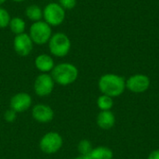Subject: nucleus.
I'll use <instances>...</instances> for the list:
<instances>
[{
	"label": "nucleus",
	"mask_w": 159,
	"mask_h": 159,
	"mask_svg": "<svg viewBox=\"0 0 159 159\" xmlns=\"http://www.w3.org/2000/svg\"><path fill=\"white\" fill-rule=\"evenodd\" d=\"M98 85L102 94L112 98L120 96L126 89L124 77L115 74H105L102 75Z\"/></svg>",
	"instance_id": "1"
},
{
	"label": "nucleus",
	"mask_w": 159,
	"mask_h": 159,
	"mask_svg": "<svg viewBox=\"0 0 159 159\" xmlns=\"http://www.w3.org/2000/svg\"><path fill=\"white\" fill-rule=\"evenodd\" d=\"M50 75L55 84L61 86H69L76 81L78 77V69L70 62H61L54 66Z\"/></svg>",
	"instance_id": "2"
},
{
	"label": "nucleus",
	"mask_w": 159,
	"mask_h": 159,
	"mask_svg": "<svg viewBox=\"0 0 159 159\" xmlns=\"http://www.w3.org/2000/svg\"><path fill=\"white\" fill-rule=\"evenodd\" d=\"M48 49L52 56L58 58L65 57L71 49V40L64 33H56L52 34L48 43Z\"/></svg>",
	"instance_id": "3"
},
{
	"label": "nucleus",
	"mask_w": 159,
	"mask_h": 159,
	"mask_svg": "<svg viewBox=\"0 0 159 159\" xmlns=\"http://www.w3.org/2000/svg\"><path fill=\"white\" fill-rule=\"evenodd\" d=\"M29 35L34 44L43 46L48 43L50 37L52 36L51 26L48 24L45 20H38L33 22L30 26Z\"/></svg>",
	"instance_id": "4"
},
{
	"label": "nucleus",
	"mask_w": 159,
	"mask_h": 159,
	"mask_svg": "<svg viewBox=\"0 0 159 159\" xmlns=\"http://www.w3.org/2000/svg\"><path fill=\"white\" fill-rule=\"evenodd\" d=\"M65 11L59 3L50 2L43 8V19L51 27L59 26L65 20Z\"/></svg>",
	"instance_id": "5"
},
{
	"label": "nucleus",
	"mask_w": 159,
	"mask_h": 159,
	"mask_svg": "<svg viewBox=\"0 0 159 159\" xmlns=\"http://www.w3.org/2000/svg\"><path fill=\"white\" fill-rule=\"evenodd\" d=\"M62 137L60 133L56 131L46 133L39 142V147L41 151L47 155H53L58 153L62 147Z\"/></svg>",
	"instance_id": "6"
},
{
	"label": "nucleus",
	"mask_w": 159,
	"mask_h": 159,
	"mask_svg": "<svg viewBox=\"0 0 159 159\" xmlns=\"http://www.w3.org/2000/svg\"><path fill=\"white\" fill-rule=\"evenodd\" d=\"M55 82L50 74H40L34 82V93L39 97H47L53 92Z\"/></svg>",
	"instance_id": "7"
},
{
	"label": "nucleus",
	"mask_w": 159,
	"mask_h": 159,
	"mask_svg": "<svg viewBox=\"0 0 159 159\" xmlns=\"http://www.w3.org/2000/svg\"><path fill=\"white\" fill-rule=\"evenodd\" d=\"M13 48L19 56L26 57L30 55L34 48V42L32 41L29 34L22 33L15 35L13 39Z\"/></svg>",
	"instance_id": "8"
},
{
	"label": "nucleus",
	"mask_w": 159,
	"mask_h": 159,
	"mask_svg": "<svg viewBox=\"0 0 159 159\" xmlns=\"http://www.w3.org/2000/svg\"><path fill=\"white\" fill-rule=\"evenodd\" d=\"M150 86V79L147 75L137 74L131 75L126 81V88L134 93L145 92Z\"/></svg>",
	"instance_id": "9"
},
{
	"label": "nucleus",
	"mask_w": 159,
	"mask_h": 159,
	"mask_svg": "<svg viewBox=\"0 0 159 159\" xmlns=\"http://www.w3.org/2000/svg\"><path fill=\"white\" fill-rule=\"evenodd\" d=\"M32 116L36 122L41 123V124H47V123H49L53 120L54 111L48 104L38 103L33 107Z\"/></svg>",
	"instance_id": "10"
},
{
	"label": "nucleus",
	"mask_w": 159,
	"mask_h": 159,
	"mask_svg": "<svg viewBox=\"0 0 159 159\" xmlns=\"http://www.w3.org/2000/svg\"><path fill=\"white\" fill-rule=\"evenodd\" d=\"M32 97L27 92H19L13 95L10 99V109L17 114L27 111L32 105Z\"/></svg>",
	"instance_id": "11"
},
{
	"label": "nucleus",
	"mask_w": 159,
	"mask_h": 159,
	"mask_svg": "<svg viewBox=\"0 0 159 159\" xmlns=\"http://www.w3.org/2000/svg\"><path fill=\"white\" fill-rule=\"evenodd\" d=\"M34 66L42 74H48L53 70L55 63L51 55L43 53L34 59Z\"/></svg>",
	"instance_id": "12"
},
{
	"label": "nucleus",
	"mask_w": 159,
	"mask_h": 159,
	"mask_svg": "<svg viewBox=\"0 0 159 159\" xmlns=\"http://www.w3.org/2000/svg\"><path fill=\"white\" fill-rule=\"evenodd\" d=\"M116 123V117L111 111H101L97 116V124L102 129H110Z\"/></svg>",
	"instance_id": "13"
},
{
	"label": "nucleus",
	"mask_w": 159,
	"mask_h": 159,
	"mask_svg": "<svg viewBox=\"0 0 159 159\" xmlns=\"http://www.w3.org/2000/svg\"><path fill=\"white\" fill-rule=\"evenodd\" d=\"M26 17L33 22L42 20L43 19V9L37 5H30L25 9Z\"/></svg>",
	"instance_id": "14"
},
{
	"label": "nucleus",
	"mask_w": 159,
	"mask_h": 159,
	"mask_svg": "<svg viewBox=\"0 0 159 159\" xmlns=\"http://www.w3.org/2000/svg\"><path fill=\"white\" fill-rule=\"evenodd\" d=\"M8 27L10 29V31L15 34H20L22 33H25V29H26V22L24 21V20L20 17H14L11 18Z\"/></svg>",
	"instance_id": "15"
},
{
	"label": "nucleus",
	"mask_w": 159,
	"mask_h": 159,
	"mask_svg": "<svg viewBox=\"0 0 159 159\" xmlns=\"http://www.w3.org/2000/svg\"><path fill=\"white\" fill-rule=\"evenodd\" d=\"M89 156L92 159H112L114 154L110 148L105 146H99L93 148Z\"/></svg>",
	"instance_id": "16"
},
{
	"label": "nucleus",
	"mask_w": 159,
	"mask_h": 159,
	"mask_svg": "<svg viewBox=\"0 0 159 159\" xmlns=\"http://www.w3.org/2000/svg\"><path fill=\"white\" fill-rule=\"evenodd\" d=\"M97 105L101 109V111H110L114 105V101L112 97L102 94L98 98Z\"/></svg>",
	"instance_id": "17"
},
{
	"label": "nucleus",
	"mask_w": 159,
	"mask_h": 159,
	"mask_svg": "<svg viewBox=\"0 0 159 159\" xmlns=\"http://www.w3.org/2000/svg\"><path fill=\"white\" fill-rule=\"evenodd\" d=\"M92 144L88 140H82L79 142L77 145V150L80 155L83 156H89L91 151H92Z\"/></svg>",
	"instance_id": "18"
},
{
	"label": "nucleus",
	"mask_w": 159,
	"mask_h": 159,
	"mask_svg": "<svg viewBox=\"0 0 159 159\" xmlns=\"http://www.w3.org/2000/svg\"><path fill=\"white\" fill-rule=\"evenodd\" d=\"M10 20L11 17L9 12L6 8L0 7V29H5L8 27Z\"/></svg>",
	"instance_id": "19"
},
{
	"label": "nucleus",
	"mask_w": 159,
	"mask_h": 159,
	"mask_svg": "<svg viewBox=\"0 0 159 159\" xmlns=\"http://www.w3.org/2000/svg\"><path fill=\"white\" fill-rule=\"evenodd\" d=\"M16 118H17V113L12 109H8L4 113V119L7 123L14 122L16 120Z\"/></svg>",
	"instance_id": "20"
},
{
	"label": "nucleus",
	"mask_w": 159,
	"mask_h": 159,
	"mask_svg": "<svg viewBox=\"0 0 159 159\" xmlns=\"http://www.w3.org/2000/svg\"><path fill=\"white\" fill-rule=\"evenodd\" d=\"M59 4L65 10H71L76 6V0H59Z\"/></svg>",
	"instance_id": "21"
},
{
	"label": "nucleus",
	"mask_w": 159,
	"mask_h": 159,
	"mask_svg": "<svg viewBox=\"0 0 159 159\" xmlns=\"http://www.w3.org/2000/svg\"><path fill=\"white\" fill-rule=\"evenodd\" d=\"M148 159H159V150H155V151H153V152L149 155Z\"/></svg>",
	"instance_id": "22"
},
{
	"label": "nucleus",
	"mask_w": 159,
	"mask_h": 159,
	"mask_svg": "<svg viewBox=\"0 0 159 159\" xmlns=\"http://www.w3.org/2000/svg\"><path fill=\"white\" fill-rule=\"evenodd\" d=\"M74 159H92L90 157V156H83V155H79L78 157H76Z\"/></svg>",
	"instance_id": "23"
},
{
	"label": "nucleus",
	"mask_w": 159,
	"mask_h": 159,
	"mask_svg": "<svg viewBox=\"0 0 159 159\" xmlns=\"http://www.w3.org/2000/svg\"><path fill=\"white\" fill-rule=\"evenodd\" d=\"M13 2H17V3H20V2H24L26 0H12Z\"/></svg>",
	"instance_id": "24"
},
{
	"label": "nucleus",
	"mask_w": 159,
	"mask_h": 159,
	"mask_svg": "<svg viewBox=\"0 0 159 159\" xmlns=\"http://www.w3.org/2000/svg\"><path fill=\"white\" fill-rule=\"evenodd\" d=\"M6 1H7V0H0V6H1L2 4H4V3H5Z\"/></svg>",
	"instance_id": "25"
},
{
	"label": "nucleus",
	"mask_w": 159,
	"mask_h": 159,
	"mask_svg": "<svg viewBox=\"0 0 159 159\" xmlns=\"http://www.w3.org/2000/svg\"><path fill=\"white\" fill-rule=\"evenodd\" d=\"M48 1H51V0H48Z\"/></svg>",
	"instance_id": "26"
}]
</instances>
